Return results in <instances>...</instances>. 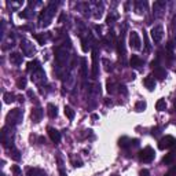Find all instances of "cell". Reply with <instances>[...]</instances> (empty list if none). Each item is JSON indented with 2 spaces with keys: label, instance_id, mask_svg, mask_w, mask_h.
<instances>
[{
  "label": "cell",
  "instance_id": "obj_1",
  "mask_svg": "<svg viewBox=\"0 0 176 176\" xmlns=\"http://www.w3.org/2000/svg\"><path fill=\"white\" fill-rule=\"evenodd\" d=\"M154 150L151 147H144L143 150L139 151V160L142 162H151L154 160Z\"/></svg>",
  "mask_w": 176,
  "mask_h": 176
},
{
  "label": "cell",
  "instance_id": "obj_22",
  "mask_svg": "<svg viewBox=\"0 0 176 176\" xmlns=\"http://www.w3.org/2000/svg\"><path fill=\"white\" fill-rule=\"evenodd\" d=\"M128 142H131V140L128 139V138H125V136H124V138H121L118 143H120V146H121V147H127V146H128Z\"/></svg>",
  "mask_w": 176,
  "mask_h": 176
},
{
  "label": "cell",
  "instance_id": "obj_20",
  "mask_svg": "<svg viewBox=\"0 0 176 176\" xmlns=\"http://www.w3.org/2000/svg\"><path fill=\"white\" fill-rule=\"evenodd\" d=\"M17 87L18 88H26V78L25 77H20L18 80H17Z\"/></svg>",
  "mask_w": 176,
  "mask_h": 176
},
{
  "label": "cell",
  "instance_id": "obj_31",
  "mask_svg": "<svg viewBox=\"0 0 176 176\" xmlns=\"http://www.w3.org/2000/svg\"><path fill=\"white\" fill-rule=\"evenodd\" d=\"M131 144H134V146H138V144H139V140H138V139L131 140Z\"/></svg>",
  "mask_w": 176,
  "mask_h": 176
},
{
  "label": "cell",
  "instance_id": "obj_15",
  "mask_svg": "<svg viewBox=\"0 0 176 176\" xmlns=\"http://www.w3.org/2000/svg\"><path fill=\"white\" fill-rule=\"evenodd\" d=\"M63 111H65V116L69 118V120H73L74 118V110H73L70 106H65V109H63Z\"/></svg>",
  "mask_w": 176,
  "mask_h": 176
},
{
  "label": "cell",
  "instance_id": "obj_26",
  "mask_svg": "<svg viewBox=\"0 0 176 176\" xmlns=\"http://www.w3.org/2000/svg\"><path fill=\"white\" fill-rule=\"evenodd\" d=\"M18 154H20V153H18V151L15 150V149H13V151H11V154H10V156L13 157L14 160H20V156H18Z\"/></svg>",
  "mask_w": 176,
  "mask_h": 176
},
{
  "label": "cell",
  "instance_id": "obj_34",
  "mask_svg": "<svg viewBox=\"0 0 176 176\" xmlns=\"http://www.w3.org/2000/svg\"><path fill=\"white\" fill-rule=\"evenodd\" d=\"M113 176H118V175H113Z\"/></svg>",
  "mask_w": 176,
  "mask_h": 176
},
{
  "label": "cell",
  "instance_id": "obj_18",
  "mask_svg": "<svg viewBox=\"0 0 176 176\" xmlns=\"http://www.w3.org/2000/svg\"><path fill=\"white\" fill-rule=\"evenodd\" d=\"M28 70L29 72H35V70H40V66H39V62L37 61H33V62H29L28 63Z\"/></svg>",
  "mask_w": 176,
  "mask_h": 176
},
{
  "label": "cell",
  "instance_id": "obj_4",
  "mask_svg": "<svg viewBox=\"0 0 176 176\" xmlns=\"http://www.w3.org/2000/svg\"><path fill=\"white\" fill-rule=\"evenodd\" d=\"M22 120V111L20 110V109H14V110H11L10 113L7 114V121L8 123H15V124H18L20 121Z\"/></svg>",
  "mask_w": 176,
  "mask_h": 176
},
{
  "label": "cell",
  "instance_id": "obj_25",
  "mask_svg": "<svg viewBox=\"0 0 176 176\" xmlns=\"http://www.w3.org/2000/svg\"><path fill=\"white\" fill-rule=\"evenodd\" d=\"M81 44H83V51H84V52H88V50H90V46H87V40H84V39H83L81 40Z\"/></svg>",
  "mask_w": 176,
  "mask_h": 176
},
{
  "label": "cell",
  "instance_id": "obj_21",
  "mask_svg": "<svg viewBox=\"0 0 176 176\" xmlns=\"http://www.w3.org/2000/svg\"><path fill=\"white\" fill-rule=\"evenodd\" d=\"M11 171H13L14 176H22V171H21V168L18 165H13L11 166Z\"/></svg>",
  "mask_w": 176,
  "mask_h": 176
},
{
  "label": "cell",
  "instance_id": "obj_17",
  "mask_svg": "<svg viewBox=\"0 0 176 176\" xmlns=\"http://www.w3.org/2000/svg\"><path fill=\"white\" fill-rule=\"evenodd\" d=\"M156 109H157L158 111L165 110V109H166V102H165V99H158V101H157V103H156Z\"/></svg>",
  "mask_w": 176,
  "mask_h": 176
},
{
  "label": "cell",
  "instance_id": "obj_11",
  "mask_svg": "<svg viewBox=\"0 0 176 176\" xmlns=\"http://www.w3.org/2000/svg\"><path fill=\"white\" fill-rule=\"evenodd\" d=\"M47 113H48V116L51 118H55L56 116H58V110H56V106L52 103H48L47 105Z\"/></svg>",
  "mask_w": 176,
  "mask_h": 176
},
{
  "label": "cell",
  "instance_id": "obj_3",
  "mask_svg": "<svg viewBox=\"0 0 176 176\" xmlns=\"http://www.w3.org/2000/svg\"><path fill=\"white\" fill-rule=\"evenodd\" d=\"M175 143H176L175 138H172V136H169V135H168V136L162 138V139L158 142V149H160V150H165V149L172 147Z\"/></svg>",
  "mask_w": 176,
  "mask_h": 176
},
{
  "label": "cell",
  "instance_id": "obj_29",
  "mask_svg": "<svg viewBox=\"0 0 176 176\" xmlns=\"http://www.w3.org/2000/svg\"><path fill=\"white\" fill-rule=\"evenodd\" d=\"M150 173H149V171L147 169H143V171H140V176H149Z\"/></svg>",
  "mask_w": 176,
  "mask_h": 176
},
{
  "label": "cell",
  "instance_id": "obj_5",
  "mask_svg": "<svg viewBox=\"0 0 176 176\" xmlns=\"http://www.w3.org/2000/svg\"><path fill=\"white\" fill-rule=\"evenodd\" d=\"M140 44H142V41H140V37L139 35H138V32H131L129 35V46L132 47V48L135 50H140Z\"/></svg>",
  "mask_w": 176,
  "mask_h": 176
},
{
  "label": "cell",
  "instance_id": "obj_7",
  "mask_svg": "<svg viewBox=\"0 0 176 176\" xmlns=\"http://www.w3.org/2000/svg\"><path fill=\"white\" fill-rule=\"evenodd\" d=\"M47 131H48V136H50V139H51L52 142H54V143H58L59 140H61V134H59V132L55 129V128H51V127H50Z\"/></svg>",
  "mask_w": 176,
  "mask_h": 176
},
{
  "label": "cell",
  "instance_id": "obj_9",
  "mask_svg": "<svg viewBox=\"0 0 176 176\" xmlns=\"http://www.w3.org/2000/svg\"><path fill=\"white\" fill-rule=\"evenodd\" d=\"M10 62L14 63V65H21L22 63V55L21 54H18V52H13L10 55Z\"/></svg>",
  "mask_w": 176,
  "mask_h": 176
},
{
  "label": "cell",
  "instance_id": "obj_16",
  "mask_svg": "<svg viewBox=\"0 0 176 176\" xmlns=\"http://www.w3.org/2000/svg\"><path fill=\"white\" fill-rule=\"evenodd\" d=\"M173 161H175V153L166 154V156L162 158V162L165 164V165H169V164H172Z\"/></svg>",
  "mask_w": 176,
  "mask_h": 176
},
{
  "label": "cell",
  "instance_id": "obj_27",
  "mask_svg": "<svg viewBox=\"0 0 176 176\" xmlns=\"http://www.w3.org/2000/svg\"><path fill=\"white\" fill-rule=\"evenodd\" d=\"M165 176H176V168H173V169H171L169 172L166 173Z\"/></svg>",
  "mask_w": 176,
  "mask_h": 176
},
{
  "label": "cell",
  "instance_id": "obj_30",
  "mask_svg": "<svg viewBox=\"0 0 176 176\" xmlns=\"http://www.w3.org/2000/svg\"><path fill=\"white\" fill-rule=\"evenodd\" d=\"M59 175H61V176H66V172H65V169H63V168H59Z\"/></svg>",
  "mask_w": 176,
  "mask_h": 176
},
{
  "label": "cell",
  "instance_id": "obj_32",
  "mask_svg": "<svg viewBox=\"0 0 176 176\" xmlns=\"http://www.w3.org/2000/svg\"><path fill=\"white\" fill-rule=\"evenodd\" d=\"M26 11V10H25ZM25 11H23V13H20V17L21 18H28V13H25Z\"/></svg>",
  "mask_w": 176,
  "mask_h": 176
},
{
  "label": "cell",
  "instance_id": "obj_10",
  "mask_svg": "<svg viewBox=\"0 0 176 176\" xmlns=\"http://www.w3.org/2000/svg\"><path fill=\"white\" fill-rule=\"evenodd\" d=\"M41 117H43V110L40 108H35L32 110V118H33V121H36V123H39L40 120H41Z\"/></svg>",
  "mask_w": 176,
  "mask_h": 176
},
{
  "label": "cell",
  "instance_id": "obj_12",
  "mask_svg": "<svg viewBox=\"0 0 176 176\" xmlns=\"http://www.w3.org/2000/svg\"><path fill=\"white\" fill-rule=\"evenodd\" d=\"M129 63H131L132 68H140L143 62H142V59H140L138 55H132L131 56V59H129Z\"/></svg>",
  "mask_w": 176,
  "mask_h": 176
},
{
  "label": "cell",
  "instance_id": "obj_6",
  "mask_svg": "<svg viewBox=\"0 0 176 176\" xmlns=\"http://www.w3.org/2000/svg\"><path fill=\"white\" fill-rule=\"evenodd\" d=\"M98 76V54L96 50L92 51V78H96Z\"/></svg>",
  "mask_w": 176,
  "mask_h": 176
},
{
  "label": "cell",
  "instance_id": "obj_28",
  "mask_svg": "<svg viewBox=\"0 0 176 176\" xmlns=\"http://www.w3.org/2000/svg\"><path fill=\"white\" fill-rule=\"evenodd\" d=\"M118 88H120V90H118V91H120V94H121V92H123V94H127V90H125V85H120Z\"/></svg>",
  "mask_w": 176,
  "mask_h": 176
},
{
  "label": "cell",
  "instance_id": "obj_24",
  "mask_svg": "<svg viewBox=\"0 0 176 176\" xmlns=\"http://www.w3.org/2000/svg\"><path fill=\"white\" fill-rule=\"evenodd\" d=\"M118 52H120V54H123V55H124V54H125L124 44H123V39H121L120 41H118Z\"/></svg>",
  "mask_w": 176,
  "mask_h": 176
},
{
  "label": "cell",
  "instance_id": "obj_33",
  "mask_svg": "<svg viewBox=\"0 0 176 176\" xmlns=\"http://www.w3.org/2000/svg\"><path fill=\"white\" fill-rule=\"evenodd\" d=\"M92 118H94V120H98L99 116H98V114H92Z\"/></svg>",
  "mask_w": 176,
  "mask_h": 176
},
{
  "label": "cell",
  "instance_id": "obj_2",
  "mask_svg": "<svg viewBox=\"0 0 176 176\" xmlns=\"http://www.w3.org/2000/svg\"><path fill=\"white\" fill-rule=\"evenodd\" d=\"M150 35H151V39H153L154 43H160L161 40H162V35H164L162 26H161V25H156L153 29H151Z\"/></svg>",
  "mask_w": 176,
  "mask_h": 176
},
{
  "label": "cell",
  "instance_id": "obj_13",
  "mask_svg": "<svg viewBox=\"0 0 176 176\" xmlns=\"http://www.w3.org/2000/svg\"><path fill=\"white\" fill-rule=\"evenodd\" d=\"M154 76H156L158 80H164V78L166 77V72L165 69H161V68H157L154 69Z\"/></svg>",
  "mask_w": 176,
  "mask_h": 176
},
{
  "label": "cell",
  "instance_id": "obj_14",
  "mask_svg": "<svg viewBox=\"0 0 176 176\" xmlns=\"http://www.w3.org/2000/svg\"><path fill=\"white\" fill-rule=\"evenodd\" d=\"M146 108H147V103L144 101H138L136 103H135V110L136 111H143V110H146Z\"/></svg>",
  "mask_w": 176,
  "mask_h": 176
},
{
  "label": "cell",
  "instance_id": "obj_19",
  "mask_svg": "<svg viewBox=\"0 0 176 176\" xmlns=\"http://www.w3.org/2000/svg\"><path fill=\"white\" fill-rule=\"evenodd\" d=\"M14 94H11V92H4L3 95V99H4V103H11V102H14Z\"/></svg>",
  "mask_w": 176,
  "mask_h": 176
},
{
  "label": "cell",
  "instance_id": "obj_8",
  "mask_svg": "<svg viewBox=\"0 0 176 176\" xmlns=\"http://www.w3.org/2000/svg\"><path fill=\"white\" fill-rule=\"evenodd\" d=\"M143 84H144V87H146L149 91H153L154 88H156V80H154L151 76H149V77H146L143 80Z\"/></svg>",
  "mask_w": 176,
  "mask_h": 176
},
{
  "label": "cell",
  "instance_id": "obj_23",
  "mask_svg": "<svg viewBox=\"0 0 176 176\" xmlns=\"http://www.w3.org/2000/svg\"><path fill=\"white\" fill-rule=\"evenodd\" d=\"M33 37H35V39L39 41V44L44 46V41H46V40H44V37H43V36H40V35H33Z\"/></svg>",
  "mask_w": 176,
  "mask_h": 176
}]
</instances>
